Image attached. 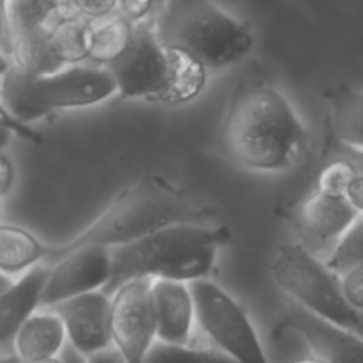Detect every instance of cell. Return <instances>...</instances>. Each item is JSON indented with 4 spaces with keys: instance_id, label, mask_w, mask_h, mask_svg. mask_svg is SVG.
Segmentation results:
<instances>
[{
    "instance_id": "1",
    "label": "cell",
    "mask_w": 363,
    "mask_h": 363,
    "mask_svg": "<svg viewBox=\"0 0 363 363\" xmlns=\"http://www.w3.org/2000/svg\"><path fill=\"white\" fill-rule=\"evenodd\" d=\"M223 143L240 166L278 173L298 166L308 134L287 96L269 84L237 87L223 121Z\"/></svg>"
},
{
    "instance_id": "2",
    "label": "cell",
    "mask_w": 363,
    "mask_h": 363,
    "mask_svg": "<svg viewBox=\"0 0 363 363\" xmlns=\"http://www.w3.org/2000/svg\"><path fill=\"white\" fill-rule=\"evenodd\" d=\"M214 211L184 193L173 182L146 174L120 191L106 211L68 242L47 247L43 264L52 265L84 246L114 247L177 223H208Z\"/></svg>"
},
{
    "instance_id": "3",
    "label": "cell",
    "mask_w": 363,
    "mask_h": 363,
    "mask_svg": "<svg viewBox=\"0 0 363 363\" xmlns=\"http://www.w3.org/2000/svg\"><path fill=\"white\" fill-rule=\"evenodd\" d=\"M230 239L228 226L208 223H177L153 230L132 242L111 247L113 269L102 292L113 298L118 289L138 278L187 284L203 280Z\"/></svg>"
},
{
    "instance_id": "4",
    "label": "cell",
    "mask_w": 363,
    "mask_h": 363,
    "mask_svg": "<svg viewBox=\"0 0 363 363\" xmlns=\"http://www.w3.org/2000/svg\"><path fill=\"white\" fill-rule=\"evenodd\" d=\"M155 30L166 48H178L214 69L242 61L255 45L250 27L214 0H164Z\"/></svg>"
},
{
    "instance_id": "5",
    "label": "cell",
    "mask_w": 363,
    "mask_h": 363,
    "mask_svg": "<svg viewBox=\"0 0 363 363\" xmlns=\"http://www.w3.org/2000/svg\"><path fill=\"white\" fill-rule=\"evenodd\" d=\"M116 93L109 69L89 65L66 66L48 75H30L11 65L0 84V102L29 127L52 111L96 106Z\"/></svg>"
},
{
    "instance_id": "6",
    "label": "cell",
    "mask_w": 363,
    "mask_h": 363,
    "mask_svg": "<svg viewBox=\"0 0 363 363\" xmlns=\"http://www.w3.org/2000/svg\"><path fill=\"white\" fill-rule=\"evenodd\" d=\"M274 284L296 305L363 338V312L352 308L342 292L340 277L299 242H284L271 260Z\"/></svg>"
},
{
    "instance_id": "7",
    "label": "cell",
    "mask_w": 363,
    "mask_h": 363,
    "mask_svg": "<svg viewBox=\"0 0 363 363\" xmlns=\"http://www.w3.org/2000/svg\"><path fill=\"white\" fill-rule=\"evenodd\" d=\"M196 310V324L212 347L237 363H272L242 306L219 285L203 280L189 281Z\"/></svg>"
},
{
    "instance_id": "8",
    "label": "cell",
    "mask_w": 363,
    "mask_h": 363,
    "mask_svg": "<svg viewBox=\"0 0 363 363\" xmlns=\"http://www.w3.org/2000/svg\"><path fill=\"white\" fill-rule=\"evenodd\" d=\"M107 69L116 82L120 99L159 100L167 79V54L157 36L155 20L135 23L128 48Z\"/></svg>"
},
{
    "instance_id": "9",
    "label": "cell",
    "mask_w": 363,
    "mask_h": 363,
    "mask_svg": "<svg viewBox=\"0 0 363 363\" xmlns=\"http://www.w3.org/2000/svg\"><path fill=\"white\" fill-rule=\"evenodd\" d=\"M113 345L125 363H145L155 344V317L152 305V278H138L113 296Z\"/></svg>"
},
{
    "instance_id": "10",
    "label": "cell",
    "mask_w": 363,
    "mask_h": 363,
    "mask_svg": "<svg viewBox=\"0 0 363 363\" xmlns=\"http://www.w3.org/2000/svg\"><path fill=\"white\" fill-rule=\"evenodd\" d=\"M296 335L324 363H363V338L294 305L272 330V340Z\"/></svg>"
},
{
    "instance_id": "11",
    "label": "cell",
    "mask_w": 363,
    "mask_h": 363,
    "mask_svg": "<svg viewBox=\"0 0 363 363\" xmlns=\"http://www.w3.org/2000/svg\"><path fill=\"white\" fill-rule=\"evenodd\" d=\"M111 247L84 246L50 265L41 308L87 292L102 291L111 278Z\"/></svg>"
},
{
    "instance_id": "12",
    "label": "cell",
    "mask_w": 363,
    "mask_h": 363,
    "mask_svg": "<svg viewBox=\"0 0 363 363\" xmlns=\"http://www.w3.org/2000/svg\"><path fill=\"white\" fill-rule=\"evenodd\" d=\"M47 308L61 317L68 344L86 358L113 345V298L102 291L75 296Z\"/></svg>"
},
{
    "instance_id": "13",
    "label": "cell",
    "mask_w": 363,
    "mask_h": 363,
    "mask_svg": "<svg viewBox=\"0 0 363 363\" xmlns=\"http://www.w3.org/2000/svg\"><path fill=\"white\" fill-rule=\"evenodd\" d=\"M157 340L171 345L193 344L196 310L187 281L152 280Z\"/></svg>"
},
{
    "instance_id": "14",
    "label": "cell",
    "mask_w": 363,
    "mask_h": 363,
    "mask_svg": "<svg viewBox=\"0 0 363 363\" xmlns=\"http://www.w3.org/2000/svg\"><path fill=\"white\" fill-rule=\"evenodd\" d=\"M73 11V0H2L9 47L45 40L52 27Z\"/></svg>"
},
{
    "instance_id": "15",
    "label": "cell",
    "mask_w": 363,
    "mask_h": 363,
    "mask_svg": "<svg viewBox=\"0 0 363 363\" xmlns=\"http://www.w3.org/2000/svg\"><path fill=\"white\" fill-rule=\"evenodd\" d=\"M356 218L358 212L344 194L320 189H313L296 211V223L303 235L320 244H337Z\"/></svg>"
},
{
    "instance_id": "16",
    "label": "cell",
    "mask_w": 363,
    "mask_h": 363,
    "mask_svg": "<svg viewBox=\"0 0 363 363\" xmlns=\"http://www.w3.org/2000/svg\"><path fill=\"white\" fill-rule=\"evenodd\" d=\"M48 272L50 265H34L0 294V347L13 345L20 328L41 308Z\"/></svg>"
},
{
    "instance_id": "17",
    "label": "cell",
    "mask_w": 363,
    "mask_h": 363,
    "mask_svg": "<svg viewBox=\"0 0 363 363\" xmlns=\"http://www.w3.org/2000/svg\"><path fill=\"white\" fill-rule=\"evenodd\" d=\"M66 328L61 317L48 308H40L26 320L13 340V354L20 363L55 358L66 345Z\"/></svg>"
},
{
    "instance_id": "18",
    "label": "cell",
    "mask_w": 363,
    "mask_h": 363,
    "mask_svg": "<svg viewBox=\"0 0 363 363\" xmlns=\"http://www.w3.org/2000/svg\"><path fill=\"white\" fill-rule=\"evenodd\" d=\"M330 107L328 114V138L363 150V91L347 86L333 87L326 93Z\"/></svg>"
},
{
    "instance_id": "19",
    "label": "cell",
    "mask_w": 363,
    "mask_h": 363,
    "mask_svg": "<svg viewBox=\"0 0 363 363\" xmlns=\"http://www.w3.org/2000/svg\"><path fill=\"white\" fill-rule=\"evenodd\" d=\"M95 22L73 11L62 16L47 36V48L57 68L80 65L89 59L91 33Z\"/></svg>"
},
{
    "instance_id": "20",
    "label": "cell",
    "mask_w": 363,
    "mask_h": 363,
    "mask_svg": "<svg viewBox=\"0 0 363 363\" xmlns=\"http://www.w3.org/2000/svg\"><path fill=\"white\" fill-rule=\"evenodd\" d=\"M166 54L167 79L159 102L167 104V106L191 102L203 91L208 68L196 57L178 48H166Z\"/></svg>"
},
{
    "instance_id": "21",
    "label": "cell",
    "mask_w": 363,
    "mask_h": 363,
    "mask_svg": "<svg viewBox=\"0 0 363 363\" xmlns=\"http://www.w3.org/2000/svg\"><path fill=\"white\" fill-rule=\"evenodd\" d=\"M48 244L33 232L16 225L0 223V272L20 277L38 264H43Z\"/></svg>"
},
{
    "instance_id": "22",
    "label": "cell",
    "mask_w": 363,
    "mask_h": 363,
    "mask_svg": "<svg viewBox=\"0 0 363 363\" xmlns=\"http://www.w3.org/2000/svg\"><path fill=\"white\" fill-rule=\"evenodd\" d=\"M135 23L128 22L121 15L107 16V18L96 20L91 33L89 59L96 62V66L107 68L116 59L123 55L134 38Z\"/></svg>"
},
{
    "instance_id": "23",
    "label": "cell",
    "mask_w": 363,
    "mask_h": 363,
    "mask_svg": "<svg viewBox=\"0 0 363 363\" xmlns=\"http://www.w3.org/2000/svg\"><path fill=\"white\" fill-rule=\"evenodd\" d=\"M145 363H237L216 347L201 345H171L155 340Z\"/></svg>"
},
{
    "instance_id": "24",
    "label": "cell",
    "mask_w": 363,
    "mask_h": 363,
    "mask_svg": "<svg viewBox=\"0 0 363 363\" xmlns=\"http://www.w3.org/2000/svg\"><path fill=\"white\" fill-rule=\"evenodd\" d=\"M356 264H363V214H358L326 260L328 267L337 274H342Z\"/></svg>"
},
{
    "instance_id": "25",
    "label": "cell",
    "mask_w": 363,
    "mask_h": 363,
    "mask_svg": "<svg viewBox=\"0 0 363 363\" xmlns=\"http://www.w3.org/2000/svg\"><path fill=\"white\" fill-rule=\"evenodd\" d=\"M326 160H344L356 173L363 174V150L342 145L328 135L324 138L323 152H320V162H326Z\"/></svg>"
},
{
    "instance_id": "26",
    "label": "cell",
    "mask_w": 363,
    "mask_h": 363,
    "mask_svg": "<svg viewBox=\"0 0 363 363\" xmlns=\"http://www.w3.org/2000/svg\"><path fill=\"white\" fill-rule=\"evenodd\" d=\"M338 277H340L342 292L349 305L363 312V264L352 265Z\"/></svg>"
},
{
    "instance_id": "27",
    "label": "cell",
    "mask_w": 363,
    "mask_h": 363,
    "mask_svg": "<svg viewBox=\"0 0 363 363\" xmlns=\"http://www.w3.org/2000/svg\"><path fill=\"white\" fill-rule=\"evenodd\" d=\"M9 134H15L18 135V138L26 139V141H30V143L43 141L40 132H36L33 127H29V125L20 123V121L16 120V118H13L11 113L6 109L4 104L0 102V139L6 138V135Z\"/></svg>"
},
{
    "instance_id": "28",
    "label": "cell",
    "mask_w": 363,
    "mask_h": 363,
    "mask_svg": "<svg viewBox=\"0 0 363 363\" xmlns=\"http://www.w3.org/2000/svg\"><path fill=\"white\" fill-rule=\"evenodd\" d=\"M116 4L118 0H73L77 13L93 20V22L114 15L116 13Z\"/></svg>"
},
{
    "instance_id": "29",
    "label": "cell",
    "mask_w": 363,
    "mask_h": 363,
    "mask_svg": "<svg viewBox=\"0 0 363 363\" xmlns=\"http://www.w3.org/2000/svg\"><path fill=\"white\" fill-rule=\"evenodd\" d=\"M345 198L358 214H363V174L354 171V177L351 178L347 189H345Z\"/></svg>"
},
{
    "instance_id": "30",
    "label": "cell",
    "mask_w": 363,
    "mask_h": 363,
    "mask_svg": "<svg viewBox=\"0 0 363 363\" xmlns=\"http://www.w3.org/2000/svg\"><path fill=\"white\" fill-rule=\"evenodd\" d=\"M13 182H15V167H13V162L4 153H0V198L9 193V189L13 187Z\"/></svg>"
},
{
    "instance_id": "31",
    "label": "cell",
    "mask_w": 363,
    "mask_h": 363,
    "mask_svg": "<svg viewBox=\"0 0 363 363\" xmlns=\"http://www.w3.org/2000/svg\"><path fill=\"white\" fill-rule=\"evenodd\" d=\"M87 363H125V359L120 354V351L114 345H111V347L104 349V351L87 356Z\"/></svg>"
},
{
    "instance_id": "32",
    "label": "cell",
    "mask_w": 363,
    "mask_h": 363,
    "mask_svg": "<svg viewBox=\"0 0 363 363\" xmlns=\"http://www.w3.org/2000/svg\"><path fill=\"white\" fill-rule=\"evenodd\" d=\"M289 363H324L323 359L320 358H317V356H313V354H305V356H299V358H294V359H291V362Z\"/></svg>"
},
{
    "instance_id": "33",
    "label": "cell",
    "mask_w": 363,
    "mask_h": 363,
    "mask_svg": "<svg viewBox=\"0 0 363 363\" xmlns=\"http://www.w3.org/2000/svg\"><path fill=\"white\" fill-rule=\"evenodd\" d=\"M9 68H11V59L6 57V55L0 52V79L9 72Z\"/></svg>"
},
{
    "instance_id": "34",
    "label": "cell",
    "mask_w": 363,
    "mask_h": 363,
    "mask_svg": "<svg viewBox=\"0 0 363 363\" xmlns=\"http://www.w3.org/2000/svg\"><path fill=\"white\" fill-rule=\"evenodd\" d=\"M11 284H13L11 277H6L4 272H0V294H2V292H4Z\"/></svg>"
},
{
    "instance_id": "35",
    "label": "cell",
    "mask_w": 363,
    "mask_h": 363,
    "mask_svg": "<svg viewBox=\"0 0 363 363\" xmlns=\"http://www.w3.org/2000/svg\"><path fill=\"white\" fill-rule=\"evenodd\" d=\"M15 354H0V363H15Z\"/></svg>"
},
{
    "instance_id": "36",
    "label": "cell",
    "mask_w": 363,
    "mask_h": 363,
    "mask_svg": "<svg viewBox=\"0 0 363 363\" xmlns=\"http://www.w3.org/2000/svg\"><path fill=\"white\" fill-rule=\"evenodd\" d=\"M34 363H62V362H61V358H59V356H55V358L40 359V362H34Z\"/></svg>"
},
{
    "instance_id": "37",
    "label": "cell",
    "mask_w": 363,
    "mask_h": 363,
    "mask_svg": "<svg viewBox=\"0 0 363 363\" xmlns=\"http://www.w3.org/2000/svg\"><path fill=\"white\" fill-rule=\"evenodd\" d=\"M162 2H164V0H159V4H160V8H162ZM159 11H160V9H159Z\"/></svg>"
},
{
    "instance_id": "38",
    "label": "cell",
    "mask_w": 363,
    "mask_h": 363,
    "mask_svg": "<svg viewBox=\"0 0 363 363\" xmlns=\"http://www.w3.org/2000/svg\"><path fill=\"white\" fill-rule=\"evenodd\" d=\"M0 208H2V198H0Z\"/></svg>"
},
{
    "instance_id": "39",
    "label": "cell",
    "mask_w": 363,
    "mask_h": 363,
    "mask_svg": "<svg viewBox=\"0 0 363 363\" xmlns=\"http://www.w3.org/2000/svg\"><path fill=\"white\" fill-rule=\"evenodd\" d=\"M15 363H20V359H18V358H16V359H15Z\"/></svg>"
}]
</instances>
